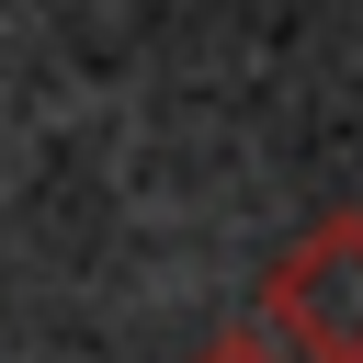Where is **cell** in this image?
Listing matches in <instances>:
<instances>
[{"instance_id": "obj_2", "label": "cell", "mask_w": 363, "mask_h": 363, "mask_svg": "<svg viewBox=\"0 0 363 363\" xmlns=\"http://www.w3.org/2000/svg\"><path fill=\"white\" fill-rule=\"evenodd\" d=\"M182 363H295V352H284L272 329H250V318H238V329H216V340H193Z\"/></svg>"}, {"instance_id": "obj_1", "label": "cell", "mask_w": 363, "mask_h": 363, "mask_svg": "<svg viewBox=\"0 0 363 363\" xmlns=\"http://www.w3.org/2000/svg\"><path fill=\"white\" fill-rule=\"evenodd\" d=\"M250 329H272L295 363H363V204H329L272 250Z\"/></svg>"}]
</instances>
